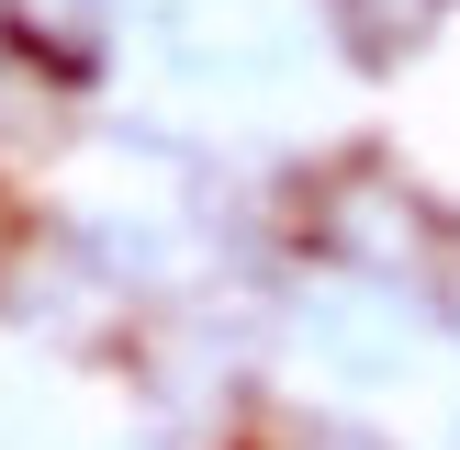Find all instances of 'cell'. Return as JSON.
<instances>
[{
    "instance_id": "obj_1",
    "label": "cell",
    "mask_w": 460,
    "mask_h": 450,
    "mask_svg": "<svg viewBox=\"0 0 460 450\" xmlns=\"http://www.w3.org/2000/svg\"><path fill=\"white\" fill-rule=\"evenodd\" d=\"M314 248H326L337 270H359V282H416V270H438L460 248V225L404 169H371V158H359V169H337L326 192H314Z\"/></svg>"
},
{
    "instance_id": "obj_2",
    "label": "cell",
    "mask_w": 460,
    "mask_h": 450,
    "mask_svg": "<svg viewBox=\"0 0 460 450\" xmlns=\"http://www.w3.org/2000/svg\"><path fill=\"white\" fill-rule=\"evenodd\" d=\"M304 338H314L326 372L394 382L404 360H416V304H404V282H359V270H337L326 292H304Z\"/></svg>"
},
{
    "instance_id": "obj_3",
    "label": "cell",
    "mask_w": 460,
    "mask_h": 450,
    "mask_svg": "<svg viewBox=\"0 0 460 450\" xmlns=\"http://www.w3.org/2000/svg\"><path fill=\"white\" fill-rule=\"evenodd\" d=\"M0 22H12V45L45 68V79H102L112 57V0H0Z\"/></svg>"
},
{
    "instance_id": "obj_4",
    "label": "cell",
    "mask_w": 460,
    "mask_h": 450,
    "mask_svg": "<svg viewBox=\"0 0 460 450\" xmlns=\"http://www.w3.org/2000/svg\"><path fill=\"white\" fill-rule=\"evenodd\" d=\"M326 22H337V45H349L359 68H394L404 45L427 34V0H326Z\"/></svg>"
},
{
    "instance_id": "obj_5",
    "label": "cell",
    "mask_w": 460,
    "mask_h": 450,
    "mask_svg": "<svg viewBox=\"0 0 460 450\" xmlns=\"http://www.w3.org/2000/svg\"><path fill=\"white\" fill-rule=\"evenodd\" d=\"M292 450H382L371 428H292Z\"/></svg>"
},
{
    "instance_id": "obj_6",
    "label": "cell",
    "mask_w": 460,
    "mask_h": 450,
    "mask_svg": "<svg viewBox=\"0 0 460 450\" xmlns=\"http://www.w3.org/2000/svg\"><path fill=\"white\" fill-rule=\"evenodd\" d=\"M0 248H12V214H0Z\"/></svg>"
},
{
    "instance_id": "obj_7",
    "label": "cell",
    "mask_w": 460,
    "mask_h": 450,
    "mask_svg": "<svg viewBox=\"0 0 460 450\" xmlns=\"http://www.w3.org/2000/svg\"><path fill=\"white\" fill-rule=\"evenodd\" d=\"M449 439H460V417H449Z\"/></svg>"
}]
</instances>
